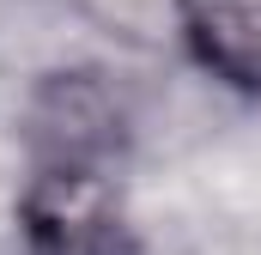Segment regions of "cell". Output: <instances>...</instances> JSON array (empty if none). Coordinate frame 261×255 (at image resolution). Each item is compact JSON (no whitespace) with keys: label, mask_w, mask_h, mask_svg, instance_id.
Wrapping results in <instances>:
<instances>
[{"label":"cell","mask_w":261,"mask_h":255,"mask_svg":"<svg viewBox=\"0 0 261 255\" xmlns=\"http://www.w3.org/2000/svg\"><path fill=\"white\" fill-rule=\"evenodd\" d=\"M18 237L24 255H128L116 152H31Z\"/></svg>","instance_id":"6da1fadb"},{"label":"cell","mask_w":261,"mask_h":255,"mask_svg":"<svg viewBox=\"0 0 261 255\" xmlns=\"http://www.w3.org/2000/svg\"><path fill=\"white\" fill-rule=\"evenodd\" d=\"M176 37L225 91L261 97V0H176Z\"/></svg>","instance_id":"7a4b0ae2"},{"label":"cell","mask_w":261,"mask_h":255,"mask_svg":"<svg viewBox=\"0 0 261 255\" xmlns=\"http://www.w3.org/2000/svg\"><path fill=\"white\" fill-rule=\"evenodd\" d=\"M91 24L122 43H164L176 37V0H73Z\"/></svg>","instance_id":"3957f363"}]
</instances>
